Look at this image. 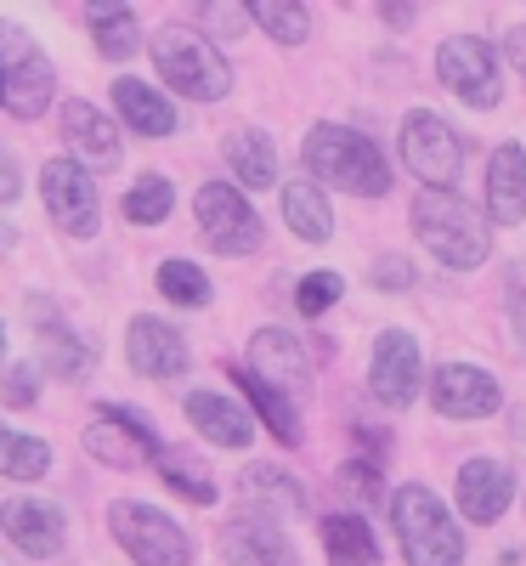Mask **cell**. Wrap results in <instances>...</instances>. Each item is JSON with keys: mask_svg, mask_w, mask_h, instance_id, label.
<instances>
[{"mask_svg": "<svg viewBox=\"0 0 526 566\" xmlns=\"http://www.w3.org/2000/svg\"><path fill=\"white\" fill-rule=\"evenodd\" d=\"M413 232L424 239V250L453 272H475L493 250L482 216H475L459 193H442V187H424V193L413 199Z\"/></svg>", "mask_w": 526, "mask_h": 566, "instance_id": "6da1fadb", "label": "cell"}, {"mask_svg": "<svg viewBox=\"0 0 526 566\" xmlns=\"http://www.w3.org/2000/svg\"><path fill=\"white\" fill-rule=\"evenodd\" d=\"M306 170L328 187H340V193H357V199H379L391 187L386 154L346 125H317L306 136Z\"/></svg>", "mask_w": 526, "mask_h": 566, "instance_id": "7a4b0ae2", "label": "cell"}, {"mask_svg": "<svg viewBox=\"0 0 526 566\" xmlns=\"http://www.w3.org/2000/svg\"><path fill=\"white\" fill-rule=\"evenodd\" d=\"M154 63H159V74L181 91V97L221 103L232 91V69L215 52V40H204L199 29H187V23H165L154 34Z\"/></svg>", "mask_w": 526, "mask_h": 566, "instance_id": "3957f363", "label": "cell"}, {"mask_svg": "<svg viewBox=\"0 0 526 566\" xmlns=\"http://www.w3.org/2000/svg\"><path fill=\"white\" fill-rule=\"evenodd\" d=\"M391 522L408 549V566H464V533L430 488H402L391 499Z\"/></svg>", "mask_w": 526, "mask_h": 566, "instance_id": "277c9868", "label": "cell"}, {"mask_svg": "<svg viewBox=\"0 0 526 566\" xmlns=\"http://www.w3.org/2000/svg\"><path fill=\"white\" fill-rule=\"evenodd\" d=\"M52 91H57L52 57L18 23H0V108L12 119H40L52 108Z\"/></svg>", "mask_w": 526, "mask_h": 566, "instance_id": "5b68a950", "label": "cell"}, {"mask_svg": "<svg viewBox=\"0 0 526 566\" xmlns=\"http://www.w3.org/2000/svg\"><path fill=\"white\" fill-rule=\"evenodd\" d=\"M464 154H470V142L442 119V114H408L402 119V165L424 181V187H442V193H453V181L464 176Z\"/></svg>", "mask_w": 526, "mask_h": 566, "instance_id": "8992f818", "label": "cell"}, {"mask_svg": "<svg viewBox=\"0 0 526 566\" xmlns=\"http://www.w3.org/2000/svg\"><path fill=\"white\" fill-rule=\"evenodd\" d=\"M108 522H114V538L125 544V555L136 566H187L193 560V544H187V533L170 522L165 510L154 504H136V499H119L108 510Z\"/></svg>", "mask_w": 526, "mask_h": 566, "instance_id": "52a82bcc", "label": "cell"}, {"mask_svg": "<svg viewBox=\"0 0 526 566\" xmlns=\"http://www.w3.org/2000/svg\"><path fill=\"white\" fill-rule=\"evenodd\" d=\"M199 227H204V244L221 250V255H250L261 244V216L244 205V193H238L232 181H204L199 187Z\"/></svg>", "mask_w": 526, "mask_h": 566, "instance_id": "ba28073f", "label": "cell"}, {"mask_svg": "<svg viewBox=\"0 0 526 566\" xmlns=\"http://www.w3.org/2000/svg\"><path fill=\"white\" fill-rule=\"evenodd\" d=\"M436 74H442V85L453 91L459 103H470V108H498V57H493L487 40L453 34L442 52H436Z\"/></svg>", "mask_w": 526, "mask_h": 566, "instance_id": "9c48e42d", "label": "cell"}, {"mask_svg": "<svg viewBox=\"0 0 526 566\" xmlns=\"http://www.w3.org/2000/svg\"><path fill=\"white\" fill-rule=\"evenodd\" d=\"M40 193H45V210L63 232H97V181H91L74 159H52L40 170Z\"/></svg>", "mask_w": 526, "mask_h": 566, "instance_id": "30bf717a", "label": "cell"}, {"mask_svg": "<svg viewBox=\"0 0 526 566\" xmlns=\"http://www.w3.org/2000/svg\"><path fill=\"white\" fill-rule=\"evenodd\" d=\"M0 527H7V538L29 560H57L63 544H69V522H63V510L52 499H12L7 510H0Z\"/></svg>", "mask_w": 526, "mask_h": 566, "instance_id": "8fae6325", "label": "cell"}, {"mask_svg": "<svg viewBox=\"0 0 526 566\" xmlns=\"http://www.w3.org/2000/svg\"><path fill=\"white\" fill-rule=\"evenodd\" d=\"M368 386L386 408H408L419 397V340L402 335V328H386L374 340V368H368Z\"/></svg>", "mask_w": 526, "mask_h": 566, "instance_id": "7c38bea8", "label": "cell"}, {"mask_svg": "<svg viewBox=\"0 0 526 566\" xmlns=\"http://www.w3.org/2000/svg\"><path fill=\"white\" fill-rule=\"evenodd\" d=\"M85 453H97L103 464H119V470H136L148 453H159V442L148 419H136L130 408H108L103 419L85 424Z\"/></svg>", "mask_w": 526, "mask_h": 566, "instance_id": "4fadbf2b", "label": "cell"}, {"mask_svg": "<svg viewBox=\"0 0 526 566\" xmlns=\"http://www.w3.org/2000/svg\"><path fill=\"white\" fill-rule=\"evenodd\" d=\"M250 368L261 374L266 386H277L283 397H295V402L312 391V363H306L301 340L283 335V328H261V335L250 340Z\"/></svg>", "mask_w": 526, "mask_h": 566, "instance_id": "5bb4252c", "label": "cell"}, {"mask_svg": "<svg viewBox=\"0 0 526 566\" xmlns=\"http://www.w3.org/2000/svg\"><path fill=\"white\" fill-rule=\"evenodd\" d=\"M509 493H515V470L498 464V459H470L459 464V510L464 522H498L509 510Z\"/></svg>", "mask_w": 526, "mask_h": 566, "instance_id": "9a60e30c", "label": "cell"}, {"mask_svg": "<svg viewBox=\"0 0 526 566\" xmlns=\"http://www.w3.org/2000/svg\"><path fill=\"white\" fill-rule=\"evenodd\" d=\"M125 352H130L136 374H154V380H176L187 368V340L159 317H136L130 335H125Z\"/></svg>", "mask_w": 526, "mask_h": 566, "instance_id": "2e32d148", "label": "cell"}, {"mask_svg": "<svg viewBox=\"0 0 526 566\" xmlns=\"http://www.w3.org/2000/svg\"><path fill=\"white\" fill-rule=\"evenodd\" d=\"M487 216L498 227H520L526 221V148L504 142L487 159Z\"/></svg>", "mask_w": 526, "mask_h": 566, "instance_id": "e0dca14e", "label": "cell"}, {"mask_svg": "<svg viewBox=\"0 0 526 566\" xmlns=\"http://www.w3.org/2000/svg\"><path fill=\"white\" fill-rule=\"evenodd\" d=\"M436 408L448 419H487L498 408V386L487 380L482 368L448 363V368H436Z\"/></svg>", "mask_w": 526, "mask_h": 566, "instance_id": "ac0fdd59", "label": "cell"}, {"mask_svg": "<svg viewBox=\"0 0 526 566\" xmlns=\"http://www.w3.org/2000/svg\"><path fill=\"white\" fill-rule=\"evenodd\" d=\"M221 544H227L232 566H295L290 538H283L272 522H261V515H238V522H227Z\"/></svg>", "mask_w": 526, "mask_h": 566, "instance_id": "d6986e66", "label": "cell"}, {"mask_svg": "<svg viewBox=\"0 0 526 566\" xmlns=\"http://www.w3.org/2000/svg\"><path fill=\"white\" fill-rule=\"evenodd\" d=\"M244 499H250V515H261V522H295V515L306 510V493L295 476H283L277 464H250L244 470Z\"/></svg>", "mask_w": 526, "mask_h": 566, "instance_id": "ffe728a7", "label": "cell"}, {"mask_svg": "<svg viewBox=\"0 0 526 566\" xmlns=\"http://www.w3.org/2000/svg\"><path fill=\"white\" fill-rule=\"evenodd\" d=\"M29 328H34V340H40V363H52L63 380H80V374L91 368V346L69 335V323L52 312V301H34L29 306Z\"/></svg>", "mask_w": 526, "mask_h": 566, "instance_id": "44dd1931", "label": "cell"}, {"mask_svg": "<svg viewBox=\"0 0 526 566\" xmlns=\"http://www.w3.org/2000/svg\"><path fill=\"white\" fill-rule=\"evenodd\" d=\"M187 419H193L215 448H250V437H255L250 408H238L221 391H193V397H187Z\"/></svg>", "mask_w": 526, "mask_h": 566, "instance_id": "7402d4cb", "label": "cell"}, {"mask_svg": "<svg viewBox=\"0 0 526 566\" xmlns=\"http://www.w3.org/2000/svg\"><path fill=\"white\" fill-rule=\"evenodd\" d=\"M63 136H69V148L80 154V159H91V165H119V130L91 108V103H69L63 108Z\"/></svg>", "mask_w": 526, "mask_h": 566, "instance_id": "603a6c76", "label": "cell"}, {"mask_svg": "<svg viewBox=\"0 0 526 566\" xmlns=\"http://www.w3.org/2000/svg\"><path fill=\"white\" fill-rule=\"evenodd\" d=\"M232 380L244 386V397H250V402L261 408L266 431H272V437H277L283 448H295V442H301V413H295V397H283L277 386H266V380H261L255 368H238V363H232Z\"/></svg>", "mask_w": 526, "mask_h": 566, "instance_id": "cb8c5ba5", "label": "cell"}, {"mask_svg": "<svg viewBox=\"0 0 526 566\" xmlns=\"http://www.w3.org/2000/svg\"><path fill=\"white\" fill-rule=\"evenodd\" d=\"M114 103H119V114H125V125L136 136H170L176 130V108L159 97L154 85H141V80H119L114 85Z\"/></svg>", "mask_w": 526, "mask_h": 566, "instance_id": "d4e9b609", "label": "cell"}, {"mask_svg": "<svg viewBox=\"0 0 526 566\" xmlns=\"http://www.w3.org/2000/svg\"><path fill=\"white\" fill-rule=\"evenodd\" d=\"M283 221H290L306 244H323L334 232V210H328V193L317 181H290L283 187Z\"/></svg>", "mask_w": 526, "mask_h": 566, "instance_id": "484cf974", "label": "cell"}, {"mask_svg": "<svg viewBox=\"0 0 526 566\" xmlns=\"http://www.w3.org/2000/svg\"><path fill=\"white\" fill-rule=\"evenodd\" d=\"M323 544H328L334 566H379V549H374V533H368L362 515H328Z\"/></svg>", "mask_w": 526, "mask_h": 566, "instance_id": "4316f807", "label": "cell"}, {"mask_svg": "<svg viewBox=\"0 0 526 566\" xmlns=\"http://www.w3.org/2000/svg\"><path fill=\"white\" fill-rule=\"evenodd\" d=\"M227 165L238 170L244 187H272L277 181V154L261 130H232L227 136Z\"/></svg>", "mask_w": 526, "mask_h": 566, "instance_id": "83f0119b", "label": "cell"}, {"mask_svg": "<svg viewBox=\"0 0 526 566\" xmlns=\"http://www.w3.org/2000/svg\"><path fill=\"white\" fill-rule=\"evenodd\" d=\"M85 23H91V34H97V52L103 57L141 52V29H136V12L130 7H85Z\"/></svg>", "mask_w": 526, "mask_h": 566, "instance_id": "f1b7e54d", "label": "cell"}, {"mask_svg": "<svg viewBox=\"0 0 526 566\" xmlns=\"http://www.w3.org/2000/svg\"><path fill=\"white\" fill-rule=\"evenodd\" d=\"M159 476L181 493V499H193V504H215V476L193 459V453H181V448H159Z\"/></svg>", "mask_w": 526, "mask_h": 566, "instance_id": "f546056e", "label": "cell"}, {"mask_svg": "<svg viewBox=\"0 0 526 566\" xmlns=\"http://www.w3.org/2000/svg\"><path fill=\"white\" fill-rule=\"evenodd\" d=\"M45 464H52L45 442L0 431V476H12V482H34V476H45Z\"/></svg>", "mask_w": 526, "mask_h": 566, "instance_id": "4dcf8cb0", "label": "cell"}, {"mask_svg": "<svg viewBox=\"0 0 526 566\" xmlns=\"http://www.w3.org/2000/svg\"><path fill=\"white\" fill-rule=\"evenodd\" d=\"M170 205H176V187L165 181V176H141L130 193H125V221H136V227H154V221H165L170 216Z\"/></svg>", "mask_w": 526, "mask_h": 566, "instance_id": "1f68e13d", "label": "cell"}, {"mask_svg": "<svg viewBox=\"0 0 526 566\" xmlns=\"http://www.w3.org/2000/svg\"><path fill=\"white\" fill-rule=\"evenodd\" d=\"M277 45H301L306 40V29H312V18H306V7H295V0H255V12H250Z\"/></svg>", "mask_w": 526, "mask_h": 566, "instance_id": "d6a6232c", "label": "cell"}, {"mask_svg": "<svg viewBox=\"0 0 526 566\" xmlns=\"http://www.w3.org/2000/svg\"><path fill=\"white\" fill-rule=\"evenodd\" d=\"M159 295L176 301V306H204L210 301V277L193 261H165L159 266Z\"/></svg>", "mask_w": 526, "mask_h": 566, "instance_id": "836d02e7", "label": "cell"}, {"mask_svg": "<svg viewBox=\"0 0 526 566\" xmlns=\"http://www.w3.org/2000/svg\"><path fill=\"white\" fill-rule=\"evenodd\" d=\"M334 488H340L351 504H379V493H386V482H379V464H374V459H351V464H340Z\"/></svg>", "mask_w": 526, "mask_h": 566, "instance_id": "e575fe53", "label": "cell"}, {"mask_svg": "<svg viewBox=\"0 0 526 566\" xmlns=\"http://www.w3.org/2000/svg\"><path fill=\"white\" fill-rule=\"evenodd\" d=\"M346 295V283H340V272H306L301 277V290H295V306L306 312V317H323L334 301Z\"/></svg>", "mask_w": 526, "mask_h": 566, "instance_id": "d590c367", "label": "cell"}, {"mask_svg": "<svg viewBox=\"0 0 526 566\" xmlns=\"http://www.w3.org/2000/svg\"><path fill=\"white\" fill-rule=\"evenodd\" d=\"M40 397V363H12L7 368V408H34Z\"/></svg>", "mask_w": 526, "mask_h": 566, "instance_id": "8d00e7d4", "label": "cell"}, {"mask_svg": "<svg viewBox=\"0 0 526 566\" xmlns=\"http://www.w3.org/2000/svg\"><path fill=\"white\" fill-rule=\"evenodd\" d=\"M374 283H379V290H408L413 266H408L402 255H379V261H374Z\"/></svg>", "mask_w": 526, "mask_h": 566, "instance_id": "74e56055", "label": "cell"}, {"mask_svg": "<svg viewBox=\"0 0 526 566\" xmlns=\"http://www.w3.org/2000/svg\"><path fill=\"white\" fill-rule=\"evenodd\" d=\"M204 29H215V34H244L250 29V12H238V7H204Z\"/></svg>", "mask_w": 526, "mask_h": 566, "instance_id": "f35d334b", "label": "cell"}, {"mask_svg": "<svg viewBox=\"0 0 526 566\" xmlns=\"http://www.w3.org/2000/svg\"><path fill=\"white\" fill-rule=\"evenodd\" d=\"M23 193V176H18V165H12V154L0 148V205H12Z\"/></svg>", "mask_w": 526, "mask_h": 566, "instance_id": "ab89813d", "label": "cell"}, {"mask_svg": "<svg viewBox=\"0 0 526 566\" xmlns=\"http://www.w3.org/2000/svg\"><path fill=\"white\" fill-rule=\"evenodd\" d=\"M504 52H509V63H515V69H520V74H526V23H520V29H509V34H504Z\"/></svg>", "mask_w": 526, "mask_h": 566, "instance_id": "60d3db41", "label": "cell"}, {"mask_svg": "<svg viewBox=\"0 0 526 566\" xmlns=\"http://www.w3.org/2000/svg\"><path fill=\"white\" fill-rule=\"evenodd\" d=\"M0 363H7V328H0Z\"/></svg>", "mask_w": 526, "mask_h": 566, "instance_id": "b9f144b4", "label": "cell"}]
</instances>
